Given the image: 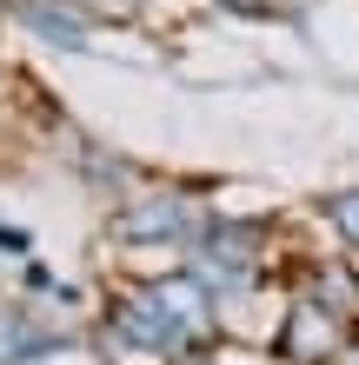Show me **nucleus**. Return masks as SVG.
Here are the masks:
<instances>
[{"mask_svg":"<svg viewBox=\"0 0 359 365\" xmlns=\"http://www.w3.org/2000/svg\"><path fill=\"white\" fill-rule=\"evenodd\" d=\"M346 346H353V319L333 306H313V299H293L280 332H273V352L286 365H340Z\"/></svg>","mask_w":359,"mask_h":365,"instance_id":"f257e3e1","label":"nucleus"},{"mask_svg":"<svg viewBox=\"0 0 359 365\" xmlns=\"http://www.w3.org/2000/svg\"><path fill=\"white\" fill-rule=\"evenodd\" d=\"M193 226H200V206L180 200V192H153V200L126 206L113 220V232H126V240H186Z\"/></svg>","mask_w":359,"mask_h":365,"instance_id":"f03ea898","label":"nucleus"},{"mask_svg":"<svg viewBox=\"0 0 359 365\" xmlns=\"http://www.w3.org/2000/svg\"><path fill=\"white\" fill-rule=\"evenodd\" d=\"M326 226H333V240H340L346 252H359V186L326 200Z\"/></svg>","mask_w":359,"mask_h":365,"instance_id":"7ed1b4c3","label":"nucleus"},{"mask_svg":"<svg viewBox=\"0 0 359 365\" xmlns=\"http://www.w3.org/2000/svg\"><path fill=\"white\" fill-rule=\"evenodd\" d=\"M340 365H359V339H353V346H346V352H340Z\"/></svg>","mask_w":359,"mask_h":365,"instance_id":"20e7f679","label":"nucleus"}]
</instances>
